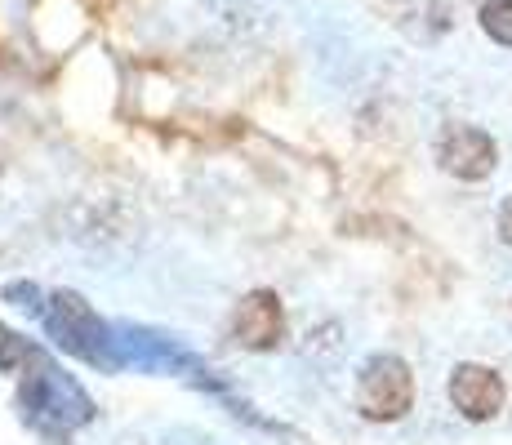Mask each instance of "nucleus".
I'll return each mask as SVG.
<instances>
[{"label": "nucleus", "mask_w": 512, "mask_h": 445, "mask_svg": "<svg viewBox=\"0 0 512 445\" xmlns=\"http://www.w3.org/2000/svg\"><path fill=\"white\" fill-rule=\"evenodd\" d=\"M410 405H415V374H410V365L392 352L370 356L357 379V410L370 423H397Z\"/></svg>", "instance_id": "1"}, {"label": "nucleus", "mask_w": 512, "mask_h": 445, "mask_svg": "<svg viewBox=\"0 0 512 445\" xmlns=\"http://www.w3.org/2000/svg\"><path fill=\"white\" fill-rule=\"evenodd\" d=\"M437 161L446 174L464 178V183H481V178L495 174L499 147H495V138L486 130H477V125H450V130L437 138Z\"/></svg>", "instance_id": "2"}, {"label": "nucleus", "mask_w": 512, "mask_h": 445, "mask_svg": "<svg viewBox=\"0 0 512 445\" xmlns=\"http://www.w3.org/2000/svg\"><path fill=\"white\" fill-rule=\"evenodd\" d=\"M504 379H499L490 365H455V374H450V405H455L464 419L472 423H486L495 419L499 410H504Z\"/></svg>", "instance_id": "3"}, {"label": "nucleus", "mask_w": 512, "mask_h": 445, "mask_svg": "<svg viewBox=\"0 0 512 445\" xmlns=\"http://www.w3.org/2000/svg\"><path fill=\"white\" fill-rule=\"evenodd\" d=\"M232 339L250 352H268L281 339V299L268 290H254L241 299V308L232 316Z\"/></svg>", "instance_id": "4"}, {"label": "nucleus", "mask_w": 512, "mask_h": 445, "mask_svg": "<svg viewBox=\"0 0 512 445\" xmlns=\"http://www.w3.org/2000/svg\"><path fill=\"white\" fill-rule=\"evenodd\" d=\"M481 27H486L490 41L512 49V0H486L481 5Z\"/></svg>", "instance_id": "5"}, {"label": "nucleus", "mask_w": 512, "mask_h": 445, "mask_svg": "<svg viewBox=\"0 0 512 445\" xmlns=\"http://www.w3.org/2000/svg\"><path fill=\"white\" fill-rule=\"evenodd\" d=\"M499 241L512 245V196H508L504 205H499Z\"/></svg>", "instance_id": "6"}]
</instances>
